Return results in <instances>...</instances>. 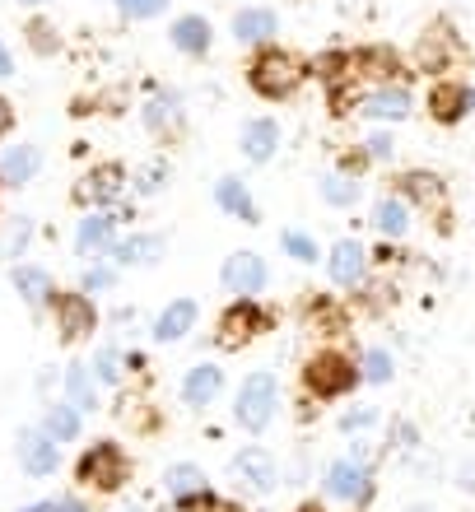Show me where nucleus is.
I'll list each match as a JSON object with an SVG mask.
<instances>
[{
    "label": "nucleus",
    "mask_w": 475,
    "mask_h": 512,
    "mask_svg": "<svg viewBox=\"0 0 475 512\" xmlns=\"http://www.w3.org/2000/svg\"><path fill=\"white\" fill-rule=\"evenodd\" d=\"M359 364L345 359L340 350H317L308 364H303V387L313 401H340V396H350L359 387Z\"/></svg>",
    "instance_id": "f257e3e1"
},
{
    "label": "nucleus",
    "mask_w": 475,
    "mask_h": 512,
    "mask_svg": "<svg viewBox=\"0 0 475 512\" xmlns=\"http://www.w3.org/2000/svg\"><path fill=\"white\" fill-rule=\"evenodd\" d=\"M75 480L98 494H117L131 480V457L122 452V443H89L84 457L75 461Z\"/></svg>",
    "instance_id": "f03ea898"
},
{
    "label": "nucleus",
    "mask_w": 475,
    "mask_h": 512,
    "mask_svg": "<svg viewBox=\"0 0 475 512\" xmlns=\"http://www.w3.org/2000/svg\"><path fill=\"white\" fill-rule=\"evenodd\" d=\"M275 405H280V382L271 373H252V378H243L238 396H233V419L247 433H266L275 419Z\"/></svg>",
    "instance_id": "7ed1b4c3"
},
{
    "label": "nucleus",
    "mask_w": 475,
    "mask_h": 512,
    "mask_svg": "<svg viewBox=\"0 0 475 512\" xmlns=\"http://www.w3.org/2000/svg\"><path fill=\"white\" fill-rule=\"evenodd\" d=\"M266 312L257 308V298H238V303H229V308L219 312V326H215V345L219 350H243V345H252V340L266 331Z\"/></svg>",
    "instance_id": "20e7f679"
},
{
    "label": "nucleus",
    "mask_w": 475,
    "mask_h": 512,
    "mask_svg": "<svg viewBox=\"0 0 475 512\" xmlns=\"http://www.w3.org/2000/svg\"><path fill=\"white\" fill-rule=\"evenodd\" d=\"M229 480L238 489H247V494H271V489L280 485V466H275V457L266 447L247 443L229 457Z\"/></svg>",
    "instance_id": "39448f33"
},
{
    "label": "nucleus",
    "mask_w": 475,
    "mask_h": 512,
    "mask_svg": "<svg viewBox=\"0 0 475 512\" xmlns=\"http://www.w3.org/2000/svg\"><path fill=\"white\" fill-rule=\"evenodd\" d=\"M326 494L340 503H354V508H368L373 503V471L359 457L331 461L326 466Z\"/></svg>",
    "instance_id": "423d86ee"
},
{
    "label": "nucleus",
    "mask_w": 475,
    "mask_h": 512,
    "mask_svg": "<svg viewBox=\"0 0 475 512\" xmlns=\"http://www.w3.org/2000/svg\"><path fill=\"white\" fill-rule=\"evenodd\" d=\"M299 84V61L289 52H261L252 66V89L261 98H289Z\"/></svg>",
    "instance_id": "0eeeda50"
},
{
    "label": "nucleus",
    "mask_w": 475,
    "mask_h": 512,
    "mask_svg": "<svg viewBox=\"0 0 475 512\" xmlns=\"http://www.w3.org/2000/svg\"><path fill=\"white\" fill-rule=\"evenodd\" d=\"M219 284L238 298H257L266 289V261L257 252H233L224 261V270H219Z\"/></svg>",
    "instance_id": "6e6552de"
},
{
    "label": "nucleus",
    "mask_w": 475,
    "mask_h": 512,
    "mask_svg": "<svg viewBox=\"0 0 475 512\" xmlns=\"http://www.w3.org/2000/svg\"><path fill=\"white\" fill-rule=\"evenodd\" d=\"M368 247L354 243V238H340L336 247H331V256H326V275H331V284H340V289H354V284H364L368 275Z\"/></svg>",
    "instance_id": "1a4fd4ad"
},
{
    "label": "nucleus",
    "mask_w": 475,
    "mask_h": 512,
    "mask_svg": "<svg viewBox=\"0 0 475 512\" xmlns=\"http://www.w3.org/2000/svg\"><path fill=\"white\" fill-rule=\"evenodd\" d=\"M19 466H24L33 480H47V475L61 466V452L42 429H24L19 433Z\"/></svg>",
    "instance_id": "9d476101"
},
{
    "label": "nucleus",
    "mask_w": 475,
    "mask_h": 512,
    "mask_svg": "<svg viewBox=\"0 0 475 512\" xmlns=\"http://www.w3.org/2000/svg\"><path fill=\"white\" fill-rule=\"evenodd\" d=\"M56 326H61V340H84L98 326V312L89 303V294H61L56 298Z\"/></svg>",
    "instance_id": "9b49d317"
},
{
    "label": "nucleus",
    "mask_w": 475,
    "mask_h": 512,
    "mask_svg": "<svg viewBox=\"0 0 475 512\" xmlns=\"http://www.w3.org/2000/svg\"><path fill=\"white\" fill-rule=\"evenodd\" d=\"M219 391H224V368H215V364H196L187 378H182V401H187L191 410L215 405Z\"/></svg>",
    "instance_id": "f8f14e48"
},
{
    "label": "nucleus",
    "mask_w": 475,
    "mask_h": 512,
    "mask_svg": "<svg viewBox=\"0 0 475 512\" xmlns=\"http://www.w3.org/2000/svg\"><path fill=\"white\" fill-rule=\"evenodd\" d=\"M117 191H122V168H117V163H103V168H94V173L75 187V201L98 205V210H103V205L117 201Z\"/></svg>",
    "instance_id": "ddd939ff"
},
{
    "label": "nucleus",
    "mask_w": 475,
    "mask_h": 512,
    "mask_svg": "<svg viewBox=\"0 0 475 512\" xmlns=\"http://www.w3.org/2000/svg\"><path fill=\"white\" fill-rule=\"evenodd\" d=\"M359 112H364V117H378V122H406L410 94L396 89V84H387V89H373V94L359 98Z\"/></svg>",
    "instance_id": "4468645a"
},
{
    "label": "nucleus",
    "mask_w": 475,
    "mask_h": 512,
    "mask_svg": "<svg viewBox=\"0 0 475 512\" xmlns=\"http://www.w3.org/2000/svg\"><path fill=\"white\" fill-rule=\"evenodd\" d=\"M196 326V303L191 298H177V303H168V308L159 312V322H154V340L159 345H173V340H182Z\"/></svg>",
    "instance_id": "2eb2a0df"
},
{
    "label": "nucleus",
    "mask_w": 475,
    "mask_h": 512,
    "mask_svg": "<svg viewBox=\"0 0 475 512\" xmlns=\"http://www.w3.org/2000/svg\"><path fill=\"white\" fill-rule=\"evenodd\" d=\"M112 233H117V219L108 210H94L89 219H80V252L84 256H98V252H112Z\"/></svg>",
    "instance_id": "dca6fc26"
},
{
    "label": "nucleus",
    "mask_w": 475,
    "mask_h": 512,
    "mask_svg": "<svg viewBox=\"0 0 475 512\" xmlns=\"http://www.w3.org/2000/svg\"><path fill=\"white\" fill-rule=\"evenodd\" d=\"M275 145H280V126L271 117H257V122L243 126V154L252 163H266L275 154Z\"/></svg>",
    "instance_id": "f3484780"
},
{
    "label": "nucleus",
    "mask_w": 475,
    "mask_h": 512,
    "mask_svg": "<svg viewBox=\"0 0 475 512\" xmlns=\"http://www.w3.org/2000/svg\"><path fill=\"white\" fill-rule=\"evenodd\" d=\"M401 196L415 205H424V210H443V182H438V173H406L401 177Z\"/></svg>",
    "instance_id": "a211bd4d"
},
{
    "label": "nucleus",
    "mask_w": 475,
    "mask_h": 512,
    "mask_svg": "<svg viewBox=\"0 0 475 512\" xmlns=\"http://www.w3.org/2000/svg\"><path fill=\"white\" fill-rule=\"evenodd\" d=\"M466 108H471V94H466L462 84H434V94H429L434 122H457Z\"/></svg>",
    "instance_id": "6ab92c4d"
},
{
    "label": "nucleus",
    "mask_w": 475,
    "mask_h": 512,
    "mask_svg": "<svg viewBox=\"0 0 475 512\" xmlns=\"http://www.w3.org/2000/svg\"><path fill=\"white\" fill-rule=\"evenodd\" d=\"M42 433H47L52 443H75V438H80V410H75L70 401L52 405L47 419H42Z\"/></svg>",
    "instance_id": "aec40b11"
},
{
    "label": "nucleus",
    "mask_w": 475,
    "mask_h": 512,
    "mask_svg": "<svg viewBox=\"0 0 475 512\" xmlns=\"http://www.w3.org/2000/svg\"><path fill=\"white\" fill-rule=\"evenodd\" d=\"M215 201H219V210H229L233 219H243V224H257V205H252V196L243 191V182H238V177H224V182H219Z\"/></svg>",
    "instance_id": "412c9836"
},
{
    "label": "nucleus",
    "mask_w": 475,
    "mask_h": 512,
    "mask_svg": "<svg viewBox=\"0 0 475 512\" xmlns=\"http://www.w3.org/2000/svg\"><path fill=\"white\" fill-rule=\"evenodd\" d=\"M373 224H378V233H387V238H406V229H410V205L401 201V196H382L378 210H373Z\"/></svg>",
    "instance_id": "4be33fe9"
},
{
    "label": "nucleus",
    "mask_w": 475,
    "mask_h": 512,
    "mask_svg": "<svg viewBox=\"0 0 475 512\" xmlns=\"http://www.w3.org/2000/svg\"><path fill=\"white\" fill-rule=\"evenodd\" d=\"M275 33V14L271 10H243L233 19V38L238 42H266Z\"/></svg>",
    "instance_id": "5701e85b"
},
{
    "label": "nucleus",
    "mask_w": 475,
    "mask_h": 512,
    "mask_svg": "<svg viewBox=\"0 0 475 512\" xmlns=\"http://www.w3.org/2000/svg\"><path fill=\"white\" fill-rule=\"evenodd\" d=\"M66 401L75 405V410H98V391H94V378H89V373H84L80 364L75 368H66Z\"/></svg>",
    "instance_id": "b1692460"
},
{
    "label": "nucleus",
    "mask_w": 475,
    "mask_h": 512,
    "mask_svg": "<svg viewBox=\"0 0 475 512\" xmlns=\"http://www.w3.org/2000/svg\"><path fill=\"white\" fill-rule=\"evenodd\" d=\"M173 42L182 47V52H205V42H210V24H205L201 14H187V19H177L173 24Z\"/></svg>",
    "instance_id": "393cba45"
},
{
    "label": "nucleus",
    "mask_w": 475,
    "mask_h": 512,
    "mask_svg": "<svg viewBox=\"0 0 475 512\" xmlns=\"http://www.w3.org/2000/svg\"><path fill=\"white\" fill-rule=\"evenodd\" d=\"M122 266H154L163 252V238H126L122 247H112Z\"/></svg>",
    "instance_id": "a878e982"
},
{
    "label": "nucleus",
    "mask_w": 475,
    "mask_h": 512,
    "mask_svg": "<svg viewBox=\"0 0 475 512\" xmlns=\"http://www.w3.org/2000/svg\"><path fill=\"white\" fill-rule=\"evenodd\" d=\"M33 173H38V149L33 145H19L0 159V177H5V182H28Z\"/></svg>",
    "instance_id": "bb28decb"
},
{
    "label": "nucleus",
    "mask_w": 475,
    "mask_h": 512,
    "mask_svg": "<svg viewBox=\"0 0 475 512\" xmlns=\"http://www.w3.org/2000/svg\"><path fill=\"white\" fill-rule=\"evenodd\" d=\"M14 289H19L28 303H47V298H52V280H47V270H38V266L14 270Z\"/></svg>",
    "instance_id": "cd10ccee"
},
{
    "label": "nucleus",
    "mask_w": 475,
    "mask_h": 512,
    "mask_svg": "<svg viewBox=\"0 0 475 512\" xmlns=\"http://www.w3.org/2000/svg\"><path fill=\"white\" fill-rule=\"evenodd\" d=\"M448 56H452L448 28H429V33H424V42H420V66H424V70H434V66H443Z\"/></svg>",
    "instance_id": "c85d7f7f"
},
{
    "label": "nucleus",
    "mask_w": 475,
    "mask_h": 512,
    "mask_svg": "<svg viewBox=\"0 0 475 512\" xmlns=\"http://www.w3.org/2000/svg\"><path fill=\"white\" fill-rule=\"evenodd\" d=\"M196 489H205V471H201V466H191V461H182V466H168V494H173V499H182V494H196Z\"/></svg>",
    "instance_id": "c756f323"
},
{
    "label": "nucleus",
    "mask_w": 475,
    "mask_h": 512,
    "mask_svg": "<svg viewBox=\"0 0 475 512\" xmlns=\"http://www.w3.org/2000/svg\"><path fill=\"white\" fill-rule=\"evenodd\" d=\"M322 201L326 205H354V201H359V182H354V177H345V173H331L322 182Z\"/></svg>",
    "instance_id": "7c9ffc66"
},
{
    "label": "nucleus",
    "mask_w": 475,
    "mask_h": 512,
    "mask_svg": "<svg viewBox=\"0 0 475 512\" xmlns=\"http://www.w3.org/2000/svg\"><path fill=\"white\" fill-rule=\"evenodd\" d=\"M359 378L373 382V387L392 382V354H387V350H368V354H364V364H359Z\"/></svg>",
    "instance_id": "2f4dec72"
},
{
    "label": "nucleus",
    "mask_w": 475,
    "mask_h": 512,
    "mask_svg": "<svg viewBox=\"0 0 475 512\" xmlns=\"http://www.w3.org/2000/svg\"><path fill=\"white\" fill-rule=\"evenodd\" d=\"M359 70H364V75H378V80H392L396 56L387 52V47H373V52H364V56H359Z\"/></svg>",
    "instance_id": "473e14b6"
},
{
    "label": "nucleus",
    "mask_w": 475,
    "mask_h": 512,
    "mask_svg": "<svg viewBox=\"0 0 475 512\" xmlns=\"http://www.w3.org/2000/svg\"><path fill=\"white\" fill-rule=\"evenodd\" d=\"M173 503H177V512H215L224 499H219L215 489L205 485V489H196V494H182V499H173Z\"/></svg>",
    "instance_id": "72a5a7b5"
},
{
    "label": "nucleus",
    "mask_w": 475,
    "mask_h": 512,
    "mask_svg": "<svg viewBox=\"0 0 475 512\" xmlns=\"http://www.w3.org/2000/svg\"><path fill=\"white\" fill-rule=\"evenodd\" d=\"M280 243H285V252L294 256V261H317V243L308 238V233H285Z\"/></svg>",
    "instance_id": "f704fd0d"
},
{
    "label": "nucleus",
    "mask_w": 475,
    "mask_h": 512,
    "mask_svg": "<svg viewBox=\"0 0 475 512\" xmlns=\"http://www.w3.org/2000/svg\"><path fill=\"white\" fill-rule=\"evenodd\" d=\"M94 378H98V382H117V378H122V368H117V350H112V345H103V350H98Z\"/></svg>",
    "instance_id": "c9c22d12"
},
{
    "label": "nucleus",
    "mask_w": 475,
    "mask_h": 512,
    "mask_svg": "<svg viewBox=\"0 0 475 512\" xmlns=\"http://www.w3.org/2000/svg\"><path fill=\"white\" fill-rule=\"evenodd\" d=\"M373 424H378V410H345V415H340V429L345 433H359V429H373Z\"/></svg>",
    "instance_id": "e433bc0d"
},
{
    "label": "nucleus",
    "mask_w": 475,
    "mask_h": 512,
    "mask_svg": "<svg viewBox=\"0 0 475 512\" xmlns=\"http://www.w3.org/2000/svg\"><path fill=\"white\" fill-rule=\"evenodd\" d=\"M117 5H122L131 19H154V14H159L168 0H117Z\"/></svg>",
    "instance_id": "4c0bfd02"
},
{
    "label": "nucleus",
    "mask_w": 475,
    "mask_h": 512,
    "mask_svg": "<svg viewBox=\"0 0 475 512\" xmlns=\"http://www.w3.org/2000/svg\"><path fill=\"white\" fill-rule=\"evenodd\" d=\"M112 280H117L112 270L94 266V270H89V275H84V289H89V294H98V289H112Z\"/></svg>",
    "instance_id": "58836bf2"
},
{
    "label": "nucleus",
    "mask_w": 475,
    "mask_h": 512,
    "mask_svg": "<svg viewBox=\"0 0 475 512\" xmlns=\"http://www.w3.org/2000/svg\"><path fill=\"white\" fill-rule=\"evenodd\" d=\"M364 154H368V159H387V154H392V135H368V140H364Z\"/></svg>",
    "instance_id": "ea45409f"
},
{
    "label": "nucleus",
    "mask_w": 475,
    "mask_h": 512,
    "mask_svg": "<svg viewBox=\"0 0 475 512\" xmlns=\"http://www.w3.org/2000/svg\"><path fill=\"white\" fill-rule=\"evenodd\" d=\"M28 33H33V47H38V52H56V38H52V28L47 24H33Z\"/></svg>",
    "instance_id": "a19ab883"
},
{
    "label": "nucleus",
    "mask_w": 475,
    "mask_h": 512,
    "mask_svg": "<svg viewBox=\"0 0 475 512\" xmlns=\"http://www.w3.org/2000/svg\"><path fill=\"white\" fill-rule=\"evenodd\" d=\"M52 512H89V508H84L80 499H56V503H52Z\"/></svg>",
    "instance_id": "79ce46f5"
},
{
    "label": "nucleus",
    "mask_w": 475,
    "mask_h": 512,
    "mask_svg": "<svg viewBox=\"0 0 475 512\" xmlns=\"http://www.w3.org/2000/svg\"><path fill=\"white\" fill-rule=\"evenodd\" d=\"M396 443H401V447H415V429H410V424H396Z\"/></svg>",
    "instance_id": "37998d69"
},
{
    "label": "nucleus",
    "mask_w": 475,
    "mask_h": 512,
    "mask_svg": "<svg viewBox=\"0 0 475 512\" xmlns=\"http://www.w3.org/2000/svg\"><path fill=\"white\" fill-rule=\"evenodd\" d=\"M10 126H14V112H10V103L0 98V131H10Z\"/></svg>",
    "instance_id": "c03bdc74"
},
{
    "label": "nucleus",
    "mask_w": 475,
    "mask_h": 512,
    "mask_svg": "<svg viewBox=\"0 0 475 512\" xmlns=\"http://www.w3.org/2000/svg\"><path fill=\"white\" fill-rule=\"evenodd\" d=\"M299 512H326V503H317V499H308V503H299Z\"/></svg>",
    "instance_id": "a18cd8bd"
},
{
    "label": "nucleus",
    "mask_w": 475,
    "mask_h": 512,
    "mask_svg": "<svg viewBox=\"0 0 475 512\" xmlns=\"http://www.w3.org/2000/svg\"><path fill=\"white\" fill-rule=\"evenodd\" d=\"M10 70H14V66H10V52L0 47V75H10Z\"/></svg>",
    "instance_id": "49530a36"
},
{
    "label": "nucleus",
    "mask_w": 475,
    "mask_h": 512,
    "mask_svg": "<svg viewBox=\"0 0 475 512\" xmlns=\"http://www.w3.org/2000/svg\"><path fill=\"white\" fill-rule=\"evenodd\" d=\"M24 512H52V503H33V508H24Z\"/></svg>",
    "instance_id": "de8ad7c7"
},
{
    "label": "nucleus",
    "mask_w": 475,
    "mask_h": 512,
    "mask_svg": "<svg viewBox=\"0 0 475 512\" xmlns=\"http://www.w3.org/2000/svg\"><path fill=\"white\" fill-rule=\"evenodd\" d=\"M410 512H429V508H410Z\"/></svg>",
    "instance_id": "09e8293b"
},
{
    "label": "nucleus",
    "mask_w": 475,
    "mask_h": 512,
    "mask_svg": "<svg viewBox=\"0 0 475 512\" xmlns=\"http://www.w3.org/2000/svg\"><path fill=\"white\" fill-rule=\"evenodd\" d=\"M24 5H38V0H24Z\"/></svg>",
    "instance_id": "8fccbe9b"
},
{
    "label": "nucleus",
    "mask_w": 475,
    "mask_h": 512,
    "mask_svg": "<svg viewBox=\"0 0 475 512\" xmlns=\"http://www.w3.org/2000/svg\"><path fill=\"white\" fill-rule=\"evenodd\" d=\"M471 108H475V94H471Z\"/></svg>",
    "instance_id": "3c124183"
},
{
    "label": "nucleus",
    "mask_w": 475,
    "mask_h": 512,
    "mask_svg": "<svg viewBox=\"0 0 475 512\" xmlns=\"http://www.w3.org/2000/svg\"><path fill=\"white\" fill-rule=\"evenodd\" d=\"M131 512H140V508H131Z\"/></svg>",
    "instance_id": "603ef678"
}]
</instances>
